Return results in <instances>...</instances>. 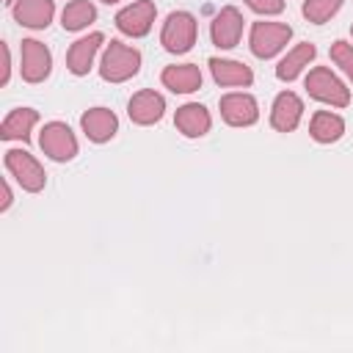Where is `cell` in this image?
<instances>
[{
	"label": "cell",
	"instance_id": "obj_1",
	"mask_svg": "<svg viewBox=\"0 0 353 353\" xmlns=\"http://www.w3.org/2000/svg\"><path fill=\"white\" fill-rule=\"evenodd\" d=\"M141 69V52L110 39V44L105 47V55H102V63H99V74L102 80L108 83H124L130 77H135Z\"/></svg>",
	"mask_w": 353,
	"mask_h": 353
},
{
	"label": "cell",
	"instance_id": "obj_2",
	"mask_svg": "<svg viewBox=\"0 0 353 353\" xmlns=\"http://www.w3.org/2000/svg\"><path fill=\"white\" fill-rule=\"evenodd\" d=\"M306 91L312 99L334 105V108H347V102H350V91L345 88V83L325 66H314L306 74Z\"/></svg>",
	"mask_w": 353,
	"mask_h": 353
},
{
	"label": "cell",
	"instance_id": "obj_3",
	"mask_svg": "<svg viewBox=\"0 0 353 353\" xmlns=\"http://www.w3.org/2000/svg\"><path fill=\"white\" fill-rule=\"evenodd\" d=\"M6 168H8V174L19 182V188L28 190V193H39V190L44 188V182H47L44 168H41L39 160H36L30 152H25V149H8V152H6Z\"/></svg>",
	"mask_w": 353,
	"mask_h": 353
},
{
	"label": "cell",
	"instance_id": "obj_4",
	"mask_svg": "<svg viewBox=\"0 0 353 353\" xmlns=\"http://www.w3.org/2000/svg\"><path fill=\"white\" fill-rule=\"evenodd\" d=\"M160 44L174 55L188 52L196 44V19H193V14H188V11L168 14V19L163 25V33H160Z\"/></svg>",
	"mask_w": 353,
	"mask_h": 353
},
{
	"label": "cell",
	"instance_id": "obj_5",
	"mask_svg": "<svg viewBox=\"0 0 353 353\" xmlns=\"http://www.w3.org/2000/svg\"><path fill=\"white\" fill-rule=\"evenodd\" d=\"M39 146L55 163H66V160H72L77 154V138H74V132L63 121L44 124V130L39 135Z\"/></svg>",
	"mask_w": 353,
	"mask_h": 353
},
{
	"label": "cell",
	"instance_id": "obj_6",
	"mask_svg": "<svg viewBox=\"0 0 353 353\" xmlns=\"http://www.w3.org/2000/svg\"><path fill=\"white\" fill-rule=\"evenodd\" d=\"M292 36V28L284 22H254L251 28V52L256 58H273Z\"/></svg>",
	"mask_w": 353,
	"mask_h": 353
},
{
	"label": "cell",
	"instance_id": "obj_7",
	"mask_svg": "<svg viewBox=\"0 0 353 353\" xmlns=\"http://www.w3.org/2000/svg\"><path fill=\"white\" fill-rule=\"evenodd\" d=\"M154 14H157V8H154L152 0H138V3H132V6H127V8H121V11L116 14V28H119L124 36L141 39V36H146V33L152 30Z\"/></svg>",
	"mask_w": 353,
	"mask_h": 353
},
{
	"label": "cell",
	"instance_id": "obj_8",
	"mask_svg": "<svg viewBox=\"0 0 353 353\" xmlns=\"http://www.w3.org/2000/svg\"><path fill=\"white\" fill-rule=\"evenodd\" d=\"M240 33H243V14H240L234 6L221 8L218 17H215L212 25H210L212 44L221 47V50H232V47H237Z\"/></svg>",
	"mask_w": 353,
	"mask_h": 353
},
{
	"label": "cell",
	"instance_id": "obj_9",
	"mask_svg": "<svg viewBox=\"0 0 353 353\" xmlns=\"http://www.w3.org/2000/svg\"><path fill=\"white\" fill-rule=\"evenodd\" d=\"M52 69V55L50 50L36 41V39H25L22 41V77L28 83H41Z\"/></svg>",
	"mask_w": 353,
	"mask_h": 353
},
{
	"label": "cell",
	"instance_id": "obj_10",
	"mask_svg": "<svg viewBox=\"0 0 353 353\" xmlns=\"http://www.w3.org/2000/svg\"><path fill=\"white\" fill-rule=\"evenodd\" d=\"M221 116L232 127H248L259 119V105L251 94H226L221 97Z\"/></svg>",
	"mask_w": 353,
	"mask_h": 353
},
{
	"label": "cell",
	"instance_id": "obj_11",
	"mask_svg": "<svg viewBox=\"0 0 353 353\" xmlns=\"http://www.w3.org/2000/svg\"><path fill=\"white\" fill-rule=\"evenodd\" d=\"M11 11H14V19H17L22 28L44 30V28L52 22L55 3H52V0H14Z\"/></svg>",
	"mask_w": 353,
	"mask_h": 353
},
{
	"label": "cell",
	"instance_id": "obj_12",
	"mask_svg": "<svg viewBox=\"0 0 353 353\" xmlns=\"http://www.w3.org/2000/svg\"><path fill=\"white\" fill-rule=\"evenodd\" d=\"M303 116V102L298 94L292 91H281L273 102V110H270V124L279 130V132H292L298 127Z\"/></svg>",
	"mask_w": 353,
	"mask_h": 353
},
{
	"label": "cell",
	"instance_id": "obj_13",
	"mask_svg": "<svg viewBox=\"0 0 353 353\" xmlns=\"http://www.w3.org/2000/svg\"><path fill=\"white\" fill-rule=\"evenodd\" d=\"M80 127H83V132H85L88 141H94V143H105V141H110V138L116 135V130H119V119H116V113L108 110V108H91L88 113H83Z\"/></svg>",
	"mask_w": 353,
	"mask_h": 353
},
{
	"label": "cell",
	"instance_id": "obj_14",
	"mask_svg": "<svg viewBox=\"0 0 353 353\" xmlns=\"http://www.w3.org/2000/svg\"><path fill=\"white\" fill-rule=\"evenodd\" d=\"M127 113H130V119H132L135 124L149 127V124H154V121L163 119V113H165V99H163L160 94H154V91H138V94L130 99Z\"/></svg>",
	"mask_w": 353,
	"mask_h": 353
},
{
	"label": "cell",
	"instance_id": "obj_15",
	"mask_svg": "<svg viewBox=\"0 0 353 353\" xmlns=\"http://www.w3.org/2000/svg\"><path fill=\"white\" fill-rule=\"evenodd\" d=\"M174 124H176V130H179L185 138H201V135L210 132L212 119H210V113H207L204 105H199V102H188V105L176 108Z\"/></svg>",
	"mask_w": 353,
	"mask_h": 353
},
{
	"label": "cell",
	"instance_id": "obj_16",
	"mask_svg": "<svg viewBox=\"0 0 353 353\" xmlns=\"http://www.w3.org/2000/svg\"><path fill=\"white\" fill-rule=\"evenodd\" d=\"M102 41H105L102 33H91V36L77 39V41L69 47V52H66V66H69V72L77 74V77L88 74V69H91V63H94V55H97V50L102 47Z\"/></svg>",
	"mask_w": 353,
	"mask_h": 353
},
{
	"label": "cell",
	"instance_id": "obj_17",
	"mask_svg": "<svg viewBox=\"0 0 353 353\" xmlns=\"http://www.w3.org/2000/svg\"><path fill=\"white\" fill-rule=\"evenodd\" d=\"M160 80L174 94H193L201 85V72L196 63H176V66H165Z\"/></svg>",
	"mask_w": 353,
	"mask_h": 353
},
{
	"label": "cell",
	"instance_id": "obj_18",
	"mask_svg": "<svg viewBox=\"0 0 353 353\" xmlns=\"http://www.w3.org/2000/svg\"><path fill=\"white\" fill-rule=\"evenodd\" d=\"M210 72L218 85H251L254 83V72L240 61L210 58Z\"/></svg>",
	"mask_w": 353,
	"mask_h": 353
},
{
	"label": "cell",
	"instance_id": "obj_19",
	"mask_svg": "<svg viewBox=\"0 0 353 353\" xmlns=\"http://www.w3.org/2000/svg\"><path fill=\"white\" fill-rule=\"evenodd\" d=\"M317 55V47L314 44H309V41H303V44H298V47H292L290 52H287V58H281L279 61V66H276V77L279 80H284V83H292L306 66H309V61Z\"/></svg>",
	"mask_w": 353,
	"mask_h": 353
},
{
	"label": "cell",
	"instance_id": "obj_20",
	"mask_svg": "<svg viewBox=\"0 0 353 353\" xmlns=\"http://www.w3.org/2000/svg\"><path fill=\"white\" fill-rule=\"evenodd\" d=\"M39 121V113L30 110V108H17L6 116L3 127H0V138L3 141H28L30 138V130L33 124Z\"/></svg>",
	"mask_w": 353,
	"mask_h": 353
},
{
	"label": "cell",
	"instance_id": "obj_21",
	"mask_svg": "<svg viewBox=\"0 0 353 353\" xmlns=\"http://www.w3.org/2000/svg\"><path fill=\"white\" fill-rule=\"evenodd\" d=\"M345 132V121L336 116V113H328V110H317L312 116V124H309V135L317 141V143H334L339 141Z\"/></svg>",
	"mask_w": 353,
	"mask_h": 353
},
{
	"label": "cell",
	"instance_id": "obj_22",
	"mask_svg": "<svg viewBox=\"0 0 353 353\" xmlns=\"http://www.w3.org/2000/svg\"><path fill=\"white\" fill-rule=\"evenodd\" d=\"M97 19V8L88 3V0H72L66 8H63V14H61V25H63V30H83L85 25H91Z\"/></svg>",
	"mask_w": 353,
	"mask_h": 353
},
{
	"label": "cell",
	"instance_id": "obj_23",
	"mask_svg": "<svg viewBox=\"0 0 353 353\" xmlns=\"http://www.w3.org/2000/svg\"><path fill=\"white\" fill-rule=\"evenodd\" d=\"M342 3L345 0H303V17L314 25H323L342 8Z\"/></svg>",
	"mask_w": 353,
	"mask_h": 353
},
{
	"label": "cell",
	"instance_id": "obj_24",
	"mask_svg": "<svg viewBox=\"0 0 353 353\" xmlns=\"http://www.w3.org/2000/svg\"><path fill=\"white\" fill-rule=\"evenodd\" d=\"M331 61L347 74V80L353 83V44L347 41H334L331 44Z\"/></svg>",
	"mask_w": 353,
	"mask_h": 353
},
{
	"label": "cell",
	"instance_id": "obj_25",
	"mask_svg": "<svg viewBox=\"0 0 353 353\" xmlns=\"http://www.w3.org/2000/svg\"><path fill=\"white\" fill-rule=\"evenodd\" d=\"M245 6L256 14H281L284 11V0H245Z\"/></svg>",
	"mask_w": 353,
	"mask_h": 353
},
{
	"label": "cell",
	"instance_id": "obj_26",
	"mask_svg": "<svg viewBox=\"0 0 353 353\" xmlns=\"http://www.w3.org/2000/svg\"><path fill=\"white\" fill-rule=\"evenodd\" d=\"M3 55H6V66H3V85H8V77H11V52H8V44H3Z\"/></svg>",
	"mask_w": 353,
	"mask_h": 353
},
{
	"label": "cell",
	"instance_id": "obj_27",
	"mask_svg": "<svg viewBox=\"0 0 353 353\" xmlns=\"http://www.w3.org/2000/svg\"><path fill=\"white\" fill-rule=\"evenodd\" d=\"M11 201H14V193H11V188H8V182H3V204H0V210L6 212V210L11 207Z\"/></svg>",
	"mask_w": 353,
	"mask_h": 353
},
{
	"label": "cell",
	"instance_id": "obj_28",
	"mask_svg": "<svg viewBox=\"0 0 353 353\" xmlns=\"http://www.w3.org/2000/svg\"><path fill=\"white\" fill-rule=\"evenodd\" d=\"M102 3H108V6H110V3H119V0H102Z\"/></svg>",
	"mask_w": 353,
	"mask_h": 353
},
{
	"label": "cell",
	"instance_id": "obj_29",
	"mask_svg": "<svg viewBox=\"0 0 353 353\" xmlns=\"http://www.w3.org/2000/svg\"><path fill=\"white\" fill-rule=\"evenodd\" d=\"M350 33H353V25H350Z\"/></svg>",
	"mask_w": 353,
	"mask_h": 353
},
{
	"label": "cell",
	"instance_id": "obj_30",
	"mask_svg": "<svg viewBox=\"0 0 353 353\" xmlns=\"http://www.w3.org/2000/svg\"><path fill=\"white\" fill-rule=\"evenodd\" d=\"M6 3H14V0H6Z\"/></svg>",
	"mask_w": 353,
	"mask_h": 353
}]
</instances>
